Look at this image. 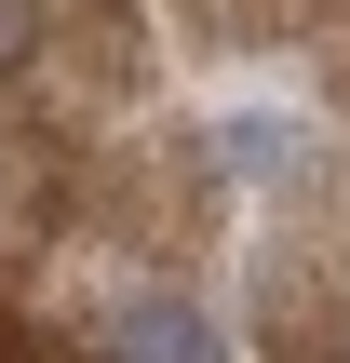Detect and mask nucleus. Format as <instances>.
<instances>
[{
    "mask_svg": "<svg viewBox=\"0 0 350 363\" xmlns=\"http://www.w3.org/2000/svg\"><path fill=\"white\" fill-rule=\"evenodd\" d=\"M283 162H297V121L243 108V121H229V175H283Z\"/></svg>",
    "mask_w": 350,
    "mask_h": 363,
    "instance_id": "nucleus-2",
    "label": "nucleus"
},
{
    "mask_svg": "<svg viewBox=\"0 0 350 363\" xmlns=\"http://www.w3.org/2000/svg\"><path fill=\"white\" fill-rule=\"evenodd\" d=\"M0 363H40V350H27V323H13V310H0Z\"/></svg>",
    "mask_w": 350,
    "mask_h": 363,
    "instance_id": "nucleus-4",
    "label": "nucleus"
},
{
    "mask_svg": "<svg viewBox=\"0 0 350 363\" xmlns=\"http://www.w3.org/2000/svg\"><path fill=\"white\" fill-rule=\"evenodd\" d=\"M13 54H27V0H0V67H13Z\"/></svg>",
    "mask_w": 350,
    "mask_h": 363,
    "instance_id": "nucleus-3",
    "label": "nucleus"
},
{
    "mask_svg": "<svg viewBox=\"0 0 350 363\" xmlns=\"http://www.w3.org/2000/svg\"><path fill=\"white\" fill-rule=\"evenodd\" d=\"M108 363H216V337H202V310L135 296V310H108Z\"/></svg>",
    "mask_w": 350,
    "mask_h": 363,
    "instance_id": "nucleus-1",
    "label": "nucleus"
}]
</instances>
